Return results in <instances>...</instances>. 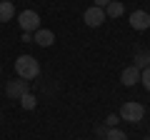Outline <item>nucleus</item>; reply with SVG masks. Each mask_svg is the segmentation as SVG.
<instances>
[{"label":"nucleus","mask_w":150,"mask_h":140,"mask_svg":"<svg viewBox=\"0 0 150 140\" xmlns=\"http://www.w3.org/2000/svg\"><path fill=\"white\" fill-rule=\"evenodd\" d=\"M130 28H133V30H148L150 28V15L145 10L130 13Z\"/></svg>","instance_id":"6"},{"label":"nucleus","mask_w":150,"mask_h":140,"mask_svg":"<svg viewBox=\"0 0 150 140\" xmlns=\"http://www.w3.org/2000/svg\"><path fill=\"white\" fill-rule=\"evenodd\" d=\"M83 20H85V25H88V28H100L103 23H105V10L93 5V8H88V10H85Z\"/></svg>","instance_id":"5"},{"label":"nucleus","mask_w":150,"mask_h":140,"mask_svg":"<svg viewBox=\"0 0 150 140\" xmlns=\"http://www.w3.org/2000/svg\"><path fill=\"white\" fill-rule=\"evenodd\" d=\"M148 68H150V53H148Z\"/></svg>","instance_id":"18"},{"label":"nucleus","mask_w":150,"mask_h":140,"mask_svg":"<svg viewBox=\"0 0 150 140\" xmlns=\"http://www.w3.org/2000/svg\"><path fill=\"white\" fill-rule=\"evenodd\" d=\"M145 140H150V135H148V138H145Z\"/></svg>","instance_id":"19"},{"label":"nucleus","mask_w":150,"mask_h":140,"mask_svg":"<svg viewBox=\"0 0 150 140\" xmlns=\"http://www.w3.org/2000/svg\"><path fill=\"white\" fill-rule=\"evenodd\" d=\"M140 83H143L145 90L150 93V68H143V70H140Z\"/></svg>","instance_id":"13"},{"label":"nucleus","mask_w":150,"mask_h":140,"mask_svg":"<svg viewBox=\"0 0 150 140\" xmlns=\"http://www.w3.org/2000/svg\"><path fill=\"white\" fill-rule=\"evenodd\" d=\"M20 40H23V43H33V35H30V33H23Z\"/></svg>","instance_id":"17"},{"label":"nucleus","mask_w":150,"mask_h":140,"mask_svg":"<svg viewBox=\"0 0 150 140\" xmlns=\"http://www.w3.org/2000/svg\"><path fill=\"white\" fill-rule=\"evenodd\" d=\"M93 3H95V8H103V10H105V5L110 3V0H93Z\"/></svg>","instance_id":"16"},{"label":"nucleus","mask_w":150,"mask_h":140,"mask_svg":"<svg viewBox=\"0 0 150 140\" xmlns=\"http://www.w3.org/2000/svg\"><path fill=\"white\" fill-rule=\"evenodd\" d=\"M145 115V108L140 105V103H125L123 108H120V120H128V123H140Z\"/></svg>","instance_id":"2"},{"label":"nucleus","mask_w":150,"mask_h":140,"mask_svg":"<svg viewBox=\"0 0 150 140\" xmlns=\"http://www.w3.org/2000/svg\"><path fill=\"white\" fill-rule=\"evenodd\" d=\"M15 18V5L10 0H0V23H8Z\"/></svg>","instance_id":"9"},{"label":"nucleus","mask_w":150,"mask_h":140,"mask_svg":"<svg viewBox=\"0 0 150 140\" xmlns=\"http://www.w3.org/2000/svg\"><path fill=\"white\" fill-rule=\"evenodd\" d=\"M18 23H20L23 33H35V30H40V15H38L35 10H23L20 15H18Z\"/></svg>","instance_id":"3"},{"label":"nucleus","mask_w":150,"mask_h":140,"mask_svg":"<svg viewBox=\"0 0 150 140\" xmlns=\"http://www.w3.org/2000/svg\"><path fill=\"white\" fill-rule=\"evenodd\" d=\"M33 43H38L40 48H50V45L55 43V33L53 30H35V38H33Z\"/></svg>","instance_id":"8"},{"label":"nucleus","mask_w":150,"mask_h":140,"mask_svg":"<svg viewBox=\"0 0 150 140\" xmlns=\"http://www.w3.org/2000/svg\"><path fill=\"white\" fill-rule=\"evenodd\" d=\"M118 123H120V118H118V115H108V118H105V125H108V128H115Z\"/></svg>","instance_id":"15"},{"label":"nucleus","mask_w":150,"mask_h":140,"mask_svg":"<svg viewBox=\"0 0 150 140\" xmlns=\"http://www.w3.org/2000/svg\"><path fill=\"white\" fill-rule=\"evenodd\" d=\"M15 73L20 80H35L38 75H40V63H38L33 55H20V58H15Z\"/></svg>","instance_id":"1"},{"label":"nucleus","mask_w":150,"mask_h":140,"mask_svg":"<svg viewBox=\"0 0 150 140\" xmlns=\"http://www.w3.org/2000/svg\"><path fill=\"white\" fill-rule=\"evenodd\" d=\"M20 105H23L25 110H33V108L38 105V100H35V95H33V93H28V95L20 98Z\"/></svg>","instance_id":"11"},{"label":"nucleus","mask_w":150,"mask_h":140,"mask_svg":"<svg viewBox=\"0 0 150 140\" xmlns=\"http://www.w3.org/2000/svg\"><path fill=\"white\" fill-rule=\"evenodd\" d=\"M105 140H128V138H125V133H123V130H118V128H110V130L105 133Z\"/></svg>","instance_id":"12"},{"label":"nucleus","mask_w":150,"mask_h":140,"mask_svg":"<svg viewBox=\"0 0 150 140\" xmlns=\"http://www.w3.org/2000/svg\"><path fill=\"white\" fill-rule=\"evenodd\" d=\"M120 83H123L125 88H133L135 83H140V70L135 68V65L125 68V70H123V75H120Z\"/></svg>","instance_id":"7"},{"label":"nucleus","mask_w":150,"mask_h":140,"mask_svg":"<svg viewBox=\"0 0 150 140\" xmlns=\"http://www.w3.org/2000/svg\"><path fill=\"white\" fill-rule=\"evenodd\" d=\"M28 93H30V83L28 80H20V78H18V80H10L5 85V95L10 98V100H20L23 95H28Z\"/></svg>","instance_id":"4"},{"label":"nucleus","mask_w":150,"mask_h":140,"mask_svg":"<svg viewBox=\"0 0 150 140\" xmlns=\"http://www.w3.org/2000/svg\"><path fill=\"white\" fill-rule=\"evenodd\" d=\"M123 10H125L123 3H118V0H110V3L105 5V15L108 18H120V15H123Z\"/></svg>","instance_id":"10"},{"label":"nucleus","mask_w":150,"mask_h":140,"mask_svg":"<svg viewBox=\"0 0 150 140\" xmlns=\"http://www.w3.org/2000/svg\"><path fill=\"white\" fill-rule=\"evenodd\" d=\"M0 73H3V68H0Z\"/></svg>","instance_id":"20"},{"label":"nucleus","mask_w":150,"mask_h":140,"mask_svg":"<svg viewBox=\"0 0 150 140\" xmlns=\"http://www.w3.org/2000/svg\"><path fill=\"white\" fill-rule=\"evenodd\" d=\"M135 68H138V70L148 68V55H143V53H138V55H135Z\"/></svg>","instance_id":"14"}]
</instances>
